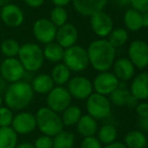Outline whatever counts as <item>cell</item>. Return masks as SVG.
<instances>
[{
	"mask_svg": "<svg viewBox=\"0 0 148 148\" xmlns=\"http://www.w3.org/2000/svg\"><path fill=\"white\" fill-rule=\"evenodd\" d=\"M138 101L139 99H137L136 97L131 94L130 99H129L128 103H127V106H128L129 108H136L137 106H138Z\"/></svg>",
	"mask_w": 148,
	"mask_h": 148,
	"instance_id": "42",
	"label": "cell"
},
{
	"mask_svg": "<svg viewBox=\"0 0 148 148\" xmlns=\"http://www.w3.org/2000/svg\"><path fill=\"white\" fill-rule=\"evenodd\" d=\"M0 64H1V59H0Z\"/></svg>",
	"mask_w": 148,
	"mask_h": 148,
	"instance_id": "50",
	"label": "cell"
},
{
	"mask_svg": "<svg viewBox=\"0 0 148 148\" xmlns=\"http://www.w3.org/2000/svg\"><path fill=\"white\" fill-rule=\"evenodd\" d=\"M125 143L129 148H144L147 144V138L140 131H130L125 136Z\"/></svg>",
	"mask_w": 148,
	"mask_h": 148,
	"instance_id": "28",
	"label": "cell"
},
{
	"mask_svg": "<svg viewBox=\"0 0 148 148\" xmlns=\"http://www.w3.org/2000/svg\"><path fill=\"white\" fill-rule=\"evenodd\" d=\"M51 77L58 86H64L71 79V70L64 63H57L51 69Z\"/></svg>",
	"mask_w": 148,
	"mask_h": 148,
	"instance_id": "23",
	"label": "cell"
},
{
	"mask_svg": "<svg viewBox=\"0 0 148 148\" xmlns=\"http://www.w3.org/2000/svg\"><path fill=\"white\" fill-rule=\"evenodd\" d=\"M130 61L139 69L148 66V44L143 41H135L131 43L128 50Z\"/></svg>",
	"mask_w": 148,
	"mask_h": 148,
	"instance_id": "13",
	"label": "cell"
},
{
	"mask_svg": "<svg viewBox=\"0 0 148 148\" xmlns=\"http://www.w3.org/2000/svg\"><path fill=\"white\" fill-rule=\"evenodd\" d=\"M11 127L17 135H28L36 129L35 116L29 112H20L13 117Z\"/></svg>",
	"mask_w": 148,
	"mask_h": 148,
	"instance_id": "10",
	"label": "cell"
},
{
	"mask_svg": "<svg viewBox=\"0 0 148 148\" xmlns=\"http://www.w3.org/2000/svg\"><path fill=\"white\" fill-rule=\"evenodd\" d=\"M17 57L26 72L38 71L45 62L42 49L35 43H25L20 45Z\"/></svg>",
	"mask_w": 148,
	"mask_h": 148,
	"instance_id": "4",
	"label": "cell"
},
{
	"mask_svg": "<svg viewBox=\"0 0 148 148\" xmlns=\"http://www.w3.org/2000/svg\"><path fill=\"white\" fill-rule=\"evenodd\" d=\"M25 69L18 58H5L0 64V76L8 83L22 80L25 76Z\"/></svg>",
	"mask_w": 148,
	"mask_h": 148,
	"instance_id": "6",
	"label": "cell"
},
{
	"mask_svg": "<svg viewBox=\"0 0 148 148\" xmlns=\"http://www.w3.org/2000/svg\"><path fill=\"white\" fill-rule=\"evenodd\" d=\"M58 28L49 18H38L33 22L32 33L35 40L40 44L47 45L55 42Z\"/></svg>",
	"mask_w": 148,
	"mask_h": 148,
	"instance_id": "9",
	"label": "cell"
},
{
	"mask_svg": "<svg viewBox=\"0 0 148 148\" xmlns=\"http://www.w3.org/2000/svg\"><path fill=\"white\" fill-rule=\"evenodd\" d=\"M15 148H34L32 143H29V142H22V143H19V144L16 145Z\"/></svg>",
	"mask_w": 148,
	"mask_h": 148,
	"instance_id": "44",
	"label": "cell"
},
{
	"mask_svg": "<svg viewBox=\"0 0 148 148\" xmlns=\"http://www.w3.org/2000/svg\"><path fill=\"white\" fill-rule=\"evenodd\" d=\"M147 144H148V140H147Z\"/></svg>",
	"mask_w": 148,
	"mask_h": 148,
	"instance_id": "51",
	"label": "cell"
},
{
	"mask_svg": "<svg viewBox=\"0 0 148 148\" xmlns=\"http://www.w3.org/2000/svg\"><path fill=\"white\" fill-rule=\"evenodd\" d=\"M114 1L120 6H125V5L130 4V0H114Z\"/></svg>",
	"mask_w": 148,
	"mask_h": 148,
	"instance_id": "46",
	"label": "cell"
},
{
	"mask_svg": "<svg viewBox=\"0 0 148 148\" xmlns=\"http://www.w3.org/2000/svg\"><path fill=\"white\" fill-rule=\"evenodd\" d=\"M49 20L56 26L57 28L64 26L68 22V12L64 9V7L62 6H55L51 9V14H49Z\"/></svg>",
	"mask_w": 148,
	"mask_h": 148,
	"instance_id": "31",
	"label": "cell"
},
{
	"mask_svg": "<svg viewBox=\"0 0 148 148\" xmlns=\"http://www.w3.org/2000/svg\"><path fill=\"white\" fill-rule=\"evenodd\" d=\"M36 128L43 135L53 137L64 130L62 118L59 113L53 111L47 107H41L35 113Z\"/></svg>",
	"mask_w": 148,
	"mask_h": 148,
	"instance_id": "3",
	"label": "cell"
},
{
	"mask_svg": "<svg viewBox=\"0 0 148 148\" xmlns=\"http://www.w3.org/2000/svg\"><path fill=\"white\" fill-rule=\"evenodd\" d=\"M81 148H102L101 142L96 137H85L81 143Z\"/></svg>",
	"mask_w": 148,
	"mask_h": 148,
	"instance_id": "36",
	"label": "cell"
},
{
	"mask_svg": "<svg viewBox=\"0 0 148 148\" xmlns=\"http://www.w3.org/2000/svg\"><path fill=\"white\" fill-rule=\"evenodd\" d=\"M34 93L38 94H47L55 86L51 75L47 73H41L33 77L30 83Z\"/></svg>",
	"mask_w": 148,
	"mask_h": 148,
	"instance_id": "19",
	"label": "cell"
},
{
	"mask_svg": "<svg viewBox=\"0 0 148 148\" xmlns=\"http://www.w3.org/2000/svg\"><path fill=\"white\" fill-rule=\"evenodd\" d=\"M131 94L137 99H148V72L138 74L131 84Z\"/></svg>",
	"mask_w": 148,
	"mask_h": 148,
	"instance_id": "18",
	"label": "cell"
},
{
	"mask_svg": "<svg viewBox=\"0 0 148 148\" xmlns=\"http://www.w3.org/2000/svg\"><path fill=\"white\" fill-rule=\"evenodd\" d=\"M34 148H53V137L47 135H40L33 143Z\"/></svg>",
	"mask_w": 148,
	"mask_h": 148,
	"instance_id": "35",
	"label": "cell"
},
{
	"mask_svg": "<svg viewBox=\"0 0 148 148\" xmlns=\"http://www.w3.org/2000/svg\"><path fill=\"white\" fill-rule=\"evenodd\" d=\"M104 148H127V147H126V145H124L121 142H113V143L108 144L107 146H105Z\"/></svg>",
	"mask_w": 148,
	"mask_h": 148,
	"instance_id": "43",
	"label": "cell"
},
{
	"mask_svg": "<svg viewBox=\"0 0 148 148\" xmlns=\"http://www.w3.org/2000/svg\"><path fill=\"white\" fill-rule=\"evenodd\" d=\"M146 24H148V19H147V22H146Z\"/></svg>",
	"mask_w": 148,
	"mask_h": 148,
	"instance_id": "49",
	"label": "cell"
},
{
	"mask_svg": "<svg viewBox=\"0 0 148 148\" xmlns=\"http://www.w3.org/2000/svg\"><path fill=\"white\" fill-rule=\"evenodd\" d=\"M45 0H23V2L31 8H38L43 5Z\"/></svg>",
	"mask_w": 148,
	"mask_h": 148,
	"instance_id": "39",
	"label": "cell"
},
{
	"mask_svg": "<svg viewBox=\"0 0 148 148\" xmlns=\"http://www.w3.org/2000/svg\"><path fill=\"white\" fill-rule=\"evenodd\" d=\"M91 28L99 37H106L113 30V22L107 13L99 11L91 15Z\"/></svg>",
	"mask_w": 148,
	"mask_h": 148,
	"instance_id": "15",
	"label": "cell"
},
{
	"mask_svg": "<svg viewBox=\"0 0 148 148\" xmlns=\"http://www.w3.org/2000/svg\"><path fill=\"white\" fill-rule=\"evenodd\" d=\"M10 1H11V0H0V8L7 5V4H9Z\"/></svg>",
	"mask_w": 148,
	"mask_h": 148,
	"instance_id": "47",
	"label": "cell"
},
{
	"mask_svg": "<svg viewBox=\"0 0 148 148\" xmlns=\"http://www.w3.org/2000/svg\"><path fill=\"white\" fill-rule=\"evenodd\" d=\"M130 97H131L130 91L127 90V88H120V87H117L115 90L110 93L111 101L116 106L127 105Z\"/></svg>",
	"mask_w": 148,
	"mask_h": 148,
	"instance_id": "32",
	"label": "cell"
},
{
	"mask_svg": "<svg viewBox=\"0 0 148 148\" xmlns=\"http://www.w3.org/2000/svg\"><path fill=\"white\" fill-rule=\"evenodd\" d=\"M75 135L68 131L60 132L53 137V148H74Z\"/></svg>",
	"mask_w": 148,
	"mask_h": 148,
	"instance_id": "27",
	"label": "cell"
},
{
	"mask_svg": "<svg viewBox=\"0 0 148 148\" xmlns=\"http://www.w3.org/2000/svg\"><path fill=\"white\" fill-rule=\"evenodd\" d=\"M0 19L8 28H18L24 22V13L18 5L9 3L0 8Z\"/></svg>",
	"mask_w": 148,
	"mask_h": 148,
	"instance_id": "12",
	"label": "cell"
},
{
	"mask_svg": "<svg viewBox=\"0 0 148 148\" xmlns=\"http://www.w3.org/2000/svg\"><path fill=\"white\" fill-rule=\"evenodd\" d=\"M71 97L77 99H88L93 91V84L84 76H76L68 82V88Z\"/></svg>",
	"mask_w": 148,
	"mask_h": 148,
	"instance_id": "11",
	"label": "cell"
},
{
	"mask_svg": "<svg viewBox=\"0 0 148 148\" xmlns=\"http://www.w3.org/2000/svg\"><path fill=\"white\" fill-rule=\"evenodd\" d=\"M18 135L11 127H0V148H15Z\"/></svg>",
	"mask_w": 148,
	"mask_h": 148,
	"instance_id": "24",
	"label": "cell"
},
{
	"mask_svg": "<svg viewBox=\"0 0 148 148\" xmlns=\"http://www.w3.org/2000/svg\"><path fill=\"white\" fill-rule=\"evenodd\" d=\"M34 99V91L30 83L25 80H19L9 83L4 91V103L12 111H23L29 107Z\"/></svg>",
	"mask_w": 148,
	"mask_h": 148,
	"instance_id": "1",
	"label": "cell"
},
{
	"mask_svg": "<svg viewBox=\"0 0 148 148\" xmlns=\"http://www.w3.org/2000/svg\"><path fill=\"white\" fill-rule=\"evenodd\" d=\"M55 6H62V7H64L66 5H68L70 2H72V0H51Z\"/></svg>",
	"mask_w": 148,
	"mask_h": 148,
	"instance_id": "41",
	"label": "cell"
},
{
	"mask_svg": "<svg viewBox=\"0 0 148 148\" xmlns=\"http://www.w3.org/2000/svg\"><path fill=\"white\" fill-rule=\"evenodd\" d=\"M2 103H3V97H2V94L0 93V107L2 106Z\"/></svg>",
	"mask_w": 148,
	"mask_h": 148,
	"instance_id": "48",
	"label": "cell"
},
{
	"mask_svg": "<svg viewBox=\"0 0 148 148\" xmlns=\"http://www.w3.org/2000/svg\"><path fill=\"white\" fill-rule=\"evenodd\" d=\"M108 0H72L74 8L84 16H91L96 12L102 11Z\"/></svg>",
	"mask_w": 148,
	"mask_h": 148,
	"instance_id": "17",
	"label": "cell"
},
{
	"mask_svg": "<svg viewBox=\"0 0 148 148\" xmlns=\"http://www.w3.org/2000/svg\"><path fill=\"white\" fill-rule=\"evenodd\" d=\"M124 22L128 30L132 31V32H137L143 26L144 19L139 11L135 9H128L125 12Z\"/></svg>",
	"mask_w": 148,
	"mask_h": 148,
	"instance_id": "25",
	"label": "cell"
},
{
	"mask_svg": "<svg viewBox=\"0 0 148 148\" xmlns=\"http://www.w3.org/2000/svg\"><path fill=\"white\" fill-rule=\"evenodd\" d=\"M136 112H137V114H138L139 118H140V117L148 116V104L147 103L138 104V106L136 107Z\"/></svg>",
	"mask_w": 148,
	"mask_h": 148,
	"instance_id": "38",
	"label": "cell"
},
{
	"mask_svg": "<svg viewBox=\"0 0 148 148\" xmlns=\"http://www.w3.org/2000/svg\"><path fill=\"white\" fill-rule=\"evenodd\" d=\"M134 65L129 59L121 58L114 64V75L122 81L129 80L134 75Z\"/></svg>",
	"mask_w": 148,
	"mask_h": 148,
	"instance_id": "20",
	"label": "cell"
},
{
	"mask_svg": "<svg viewBox=\"0 0 148 148\" xmlns=\"http://www.w3.org/2000/svg\"><path fill=\"white\" fill-rule=\"evenodd\" d=\"M62 62L71 71L74 72L83 71L90 64L87 50L78 45L64 49Z\"/></svg>",
	"mask_w": 148,
	"mask_h": 148,
	"instance_id": "5",
	"label": "cell"
},
{
	"mask_svg": "<svg viewBox=\"0 0 148 148\" xmlns=\"http://www.w3.org/2000/svg\"><path fill=\"white\" fill-rule=\"evenodd\" d=\"M13 112L7 107H0V127H10L13 120Z\"/></svg>",
	"mask_w": 148,
	"mask_h": 148,
	"instance_id": "34",
	"label": "cell"
},
{
	"mask_svg": "<svg viewBox=\"0 0 148 148\" xmlns=\"http://www.w3.org/2000/svg\"><path fill=\"white\" fill-rule=\"evenodd\" d=\"M130 4L133 9L137 11H147L148 10V0H130Z\"/></svg>",
	"mask_w": 148,
	"mask_h": 148,
	"instance_id": "37",
	"label": "cell"
},
{
	"mask_svg": "<svg viewBox=\"0 0 148 148\" xmlns=\"http://www.w3.org/2000/svg\"><path fill=\"white\" fill-rule=\"evenodd\" d=\"M98 137H99L98 139L100 142L108 145L110 143L115 142L116 138H117V130L112 125H104L99 130Z\"/></svg>",
	"mask_w": 148,
	"mask_h": 148,
	"instance_id": "30",
	"label": "cell"
},
{
	"mask_svg": "<svg viewBox=\"0 0 148 148\" xmlns=\"http://www.w3.org/2000/svg\"><path fill=\"white\" fill-rule=\"evenodd\" d=\"M97 122L90 115L82 116L79 122L77 123V130H78L79 134L82 135L84 138L85 137L94 136L95 133L97 132Z\"/></svg>",
	"mask_w": 148,
	"mask_h": 148,
	"instance_id": "21",
	"label": "cell"
},
{
	"mask_svg": "<svg viewBox=\"0 0 148 148\" xmlns=\"http://www.w3.org/2000/svg\"><path fill=\"white\" fill-rule=\"evenodd\" d=\"M20 50V45L14 39H5L0 44V51L6 58L17 57Z\"/></svg>",
	"mask_w": 148,
	"mask_h": 148,
	"instance_id": "29",
	"label": "cell"
},
{
	"mask_svg": "<svg viewBox=\"0 0 148 148\" xmlns=\"http://www.w3.org/2000/svg\"><path fill=\"white\" fill-rule=\"evenodd\" d=\"M87 111L95 120H102L110 115L111 105L105 95L97 92L92 93L87 99Z\"/></svg>",
	"mask_w": 148,
	"mask_h": 148,
	"instance_id": "7",
	"label": "cell"
},
{
	"mask_svg": "<svg viewBox=\"0 0 148 148\" xmlns=\"http://www.w3.org/2000/svg\"><path fill=\"white\" fill-rule=\"evenodd\" d=\"M138 126L141 130L148 131V116L146 117H140L138 121Z\"/></svg>",
	"mask_w": 148,
	"mask_h": 148,
	"instance_id": "40",
	"label": "cell"
},
{
	"mask_svg": "<svg viewBox=\"0 0 148 148\" xmlns=\"http://www.w3.org/2000/svg\"><path fill=\"white\" fill-rule=\"evenodd\" d=\"M71 101L72 97L68 89L64 86L57 85L47 93V107L57 113H62L71 106Z\"/></svg>",
	"mask_w": 148,
	"mask_h": 148,
	"instance_id": "8",
	"label": "cell"
},
{
	"mask_svg": "<svg viewBox=\"0 0 148 148\" xmlns=\"http://www.w3.org/2000/svg\"><path fill=\"white\" fill-rule=\"evenodd\" d=\"M128 40V33L124 28H116V30H112V32L109 34V40L112 46L114 48L121 47L123 46Z\"/></svg>",
	"mask_w": 148,
	"mask_h": 148,
	"instance_id": "33",
	"label": "cell"
},
{
	"mask_svg": "<svg viewBox=\"0 0 148 148\" xmlns=\"http://www.w3.org/2000/svg\"><path fill=\"white\" fill-rule=\"evenodd\" d=\"M118 78L115 75L105 71L97 75L92 84H93V87L96 90V92L106 95L110 94L112 91L115 90L118 87Z\"/></svg>",
	"mask_w": 148,
	"mask_h": 148,
	"instance_id": "14",
	"label": "cell"
},
{
	"mask_svg": "<svg viewBox=\"0 0 148 148\" xmlns=\"http://www.w3.org/2000/svg\"><path fill=\"white\" fill-rule=\"evenodd\" d=\"M82 117V111L77 106H69L64 112H62V121L64 126L70 127L77 125L80 118Z\"/></svg>",
	"mask_w": 148,
	"mask_h": 148,
	"instance_id": "26",
	"label": "cell"
},
{
	"mask_svg": "<svg viewBox=\"0 0 148 148\" xmlns=\"http://www.w3.org/2000/svg\"><path fill=\"white\" fill-rule=\"evenodd\" d=\"M89 63L94 69L105 72L112 66L115 58V48L107 40H97L90 44L87 50Z\"/></svg>",
	"mask_w": 148,
	"mask_h": 148,
	"instance_id": "2",
	"label": "cell"
},
{
	"mask_svg": "<svg viewBox=\"0 0 148 148\" xmlns=\"http://www.w3.org/2000/svg\"><path fill=\"white\" fill-rule=\"evenodd\" d=\"M64 52V49L57 42H51L49 44H47L42 49L45 60H47L51 63H60V61H62Z\"/></svg>",
	"mask_w": 148,
	"mask_h": 148,
	"instance_id": "22",
	"label": "cell"
},
{
	"mask_svg": "<svg viewBox=\"0 0 148 148\" xmlns=\"http://www.w3.org/2000/svg\"><path fill=\"white\" fill-rule=\"evenodd\" d=\"M55 41L64 49L72 47L76 45L78 41V30L74 24L66 22L64 26L58 28Z\"/></svg>",
	"mask_w": 148,
	"mask_h": 148,
	"instance_id": "16",
	"label": "cell"
},
{
	"mask_svg": "<svg viewBox=\"0 0 148 148\" xmlns=\"http://www.w3.org/2000/svg\"><path fill=\"white\" fill-rule=\"evenodd\" d=\"M6 87H7L6 86V81L0 76V93H1L2 91H5Z\"/></svg>",
	"mask_w": 148,
	"mask_h": 148,
	"instance_id": "45",
	"label": "cell"
}]
</instances>
